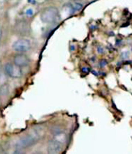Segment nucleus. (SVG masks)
Wrapping results in <instances>:
<instances>
[{
	"label": "nucleus",
	"mask_w": 132,
	"mask_h": 154,
	"mask_svg": "<svg viewBox=\"0 0 132 154\" xmlns=\"http://www.w3.org/2000/svg\"><path fill=\"white\" fill-rule=\"evenodd\" d=\"M41 137H42L41 133L38 130H35L31 134L26 135L18 140L17 142L16 143V146L18 149H24L26 147L31 146L32 145L35 144Z\"/></svg>",
	"instance_id": "f257e3e1"
},
{
	"label": "nucleus",
	"mask_w": 132,
	"mask_h": 154,
	"mask_svg": "<svg viewBox=\"0 0 132 154\" xmlns=\"http://www.w3.org/2000/svg\"><path fill=\"white\" fill-rule=\"evenodd\" d=\"M58 16V11L55 7H49L42 12L41 20L45 23H52L56 21Z\"/></svg>",
	"instance_id": "f03ea898"
},
{
	"label": "nucleus",
	"mask_w": 132,
	"mask_h": 154,
	"mask_svg": "<svg viewBox=\"0 0 132 154\" xmlns=\"http://www.w3.org/2000/svg\"><path fill=\"white\" fill-rule=\"evenodd\" d=\"M4 71L5 74L12 78H19L22 76V70L20 67L16 64H12L10 63H6L4 66Z\"/></svg>",
	"instance_id": "7ed1b4c3"
},
{
	"label": "nucleus",
	"mask_w": 132,
	"mask_h": 154,
	"mask_svg": "<svg viewBox=\"0 0 132 154\" xmlns=\"http://www.w3.org/2000/svg\"><path fill=\"white\" fill-rule=\"evenodd\" d=\"M30 48H31V42L26 38H19L12 45V49L19 53L27 52L29 50Z\"/></svg>",
	"instance_id": "20e7f679"
},
{
	"label": "nucleus",
	"mask_w": 132,
	"mask_h": 154,
	"mask_svg": "<svg viewBox=\"0 0 132 154\" xmlns=\"http://www.w3.org/2000/svg\"><path fill=\"white\" fill-rule=\"evenodd\" d=\"M63 149V143L58 140L53 139L48 143V152L51 154H56L62 152Z\"/></svg>",
	"instance_id": "39448f33"
},
{
	"label": "nucleus",
	"mask_w": 132,
	"mask_h": 154,
	"mask_svg": "<svg viewBox=\"0 0 132 154\" xmlns=\"http://www.w3.org/2000/svg\"><path fill=\"white\" fill-rule=\"evenodd\" d=\"M14 63L18 66L23 67L28 65L29 63V60L26 55L19 54L14 57Z\"/></svg>",
	"instance_id": "423d86ee"
},
{
	"label": "nucleus",
	"mask_w": 132,
	"mask_h": 154,
	"mask_svg": "<svg viewBox=\"0 0 132 154\" xmlns=\"http://www.w3.org/2000/svg\"><path fill=\"white\" fill-rule=\"evenodd\" d=\"M16 29L18 33L26 34L27 32H28L29 29H28V26L27 23L25 22H20L16 24Z\"/></svg>",
	"instance_id": "0eeeda50"
},
{
	"label": "nucleus",
	"mask_w": 132,
	"mask_h": 154,
	"mask_svg": "<svg viewBox=\"0 0 132 154\" xmlns=\"http://www.w3.org/2000/svg\"><path fill=\"white\" fill-rule=\"evenodd\" d=\"M71 11L73 12H79L83 8V5L80 2H74V3L71 4Z\"/></svg>",
	"instance_id": "6e6552de"
},
{
	"label": "nucleus",
	"mask_w": 132,
	"mask_h": 154,
	"mask_svg": "<svg viewBox=\"0 0 132 154\" xmlns=\"http://www.w3.org/2000/svg\"><path fill=\"white\" fill-rule=\"evenodd\" d=\"M8 92H9V88L6 85H3L0 87V93L2 95L7 94Z\"/></svg>",
	"instance_id": "1a4fd4ad"
},
{
	"label": "nucleus",
	"mask_w": 132,
	"mask_h": 154,
	"mask_svg": "<svg viewBox=\"0 0 132 154\" xmlns=\"http://www.w3.org/2000/svg\"><path fill=\"white\" fill-rule=\"evenodd\" d=\"M33 13H34V12H33L32 9H28L26 11V14L28 16H32L33 15Z\"/></svg>",
	"instance_id": "9d476101"
},
{
	"label": "nucleus",
	"mask_w": 132,
	"mask_h": 154,
	"mask_svg": "<svg viewBox=\"0 0 132 154\" xmlns=\"http://www.w3.org/2000/svg\"><path fill=\"white\" fill-rule=\"evenodd\" d=\"M2 29L0 28V39H1V38H2Z\"/></svg>",
	"instance_id": "9b49d317"
}]
</instances>
